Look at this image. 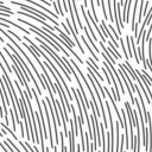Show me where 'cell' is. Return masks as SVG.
Returning <instances> with one entry per match:
<instances>
[{
    "instance_id": "1",
    "label": "cell",
    "mask_w": 152,
    "mask_h": 152,
    "mask_svg": "<svg viewBox=\"0 0 152 152\" xmlns=\"http://www.w3.org/2000/svg\"><path fill=\"white\" fill-rule=\"evenodd\" d=\"M11 4L12 5H15V6H19L20 8H23V10H25L27 13H31L32 15H34V17H37V18H39V19H49L52 24H53V26H59L61 24L57 21V20H55V19H52V17H49L48 14H45L44 12H42L40 10H38V8H33V7H31V6H28V5H26V4H24V2H19V1H11Z\"/></svg>"
},
{
    "instance_id": "2",
    "label": "cell",
    "mask_w": 152,
    "mask_h": 152,
    "mask_svg": "<svg viewBox=\"0 0 152 152\" xmlns=\"http://www.w3.org/2000/svg\"><path fill=\"white\" fill-rule=\"evenodd\" d=\"M36 39H37V40L39 42V44H40V48H43V49H44V50H45V51H46V52H48V53H49V55H50V56H51V57H52V58L55 59V62H56L57 66H59V69H61V70L63 71V74H64V76L66 77V80H68L69 82H71V77L69 76V74H68L66 69H65V68L63 66V64H62V63H61V62L58 61V57H59V56H58V55H57V53L55 52V50H52V48H50V46H49V45H48L46 43H44V42H43V40H42L40 38L36 37Z\"/></svg>"
},
{
    "instance_id": "3",
    "label": "cell",
    "mask_w": 152,
    "mask_h": 152,
    "mask_svg": "<svg viewBox=\"0 0 152 152\" xmlns=\"http://www.w3.org/2000/svg\"><path fill=\"white\" fill-rule=\"evenodd\" d=\"M43 107H44V110H45V118H46V125H48V135H49V141H50V147H55L56 145L53 144V140H52V124L50 121V113H49V109H48V103L45 100H43Z\"/></svg>"
},
{
    "instance_id": "4",
    "label": "cell",
    "mask_w": 152,
    "mask_h": 152,
    "mask_svg": "<svg viewBox=\"0 0 152 152\" xmlns=\"http://www.w3.org/2000/svg\"><path fill=\"white\" fill-rule=\"evenodd\" d=\"M81 13H82V15H83V19L86 20V24H87V27H88V30H89V32H90V34H91V38H93L95 42H97L99 38L96 37V34H95V32H94V30H93V27H91V25H90V20H89V18H88V15H87V11L84 10V5H83V4H81Z\"/></svg>"
},
{
    "instance_id": "5",
    "label": "cell",
    "mask_w": 152,
    "mask_h": 152,
    "mask_svg": "<svg viewBox=\"0 0 152 152\" xmlns=\"http://www.w3.org/2000/svg\"><path fill=\"white\" fill-rule=\"evenodd\" d=\"M66 19V25H68V27H69V30H70V34L72 36V38L75 39V43H76V45L78 46V49L81 50V53H86V51H84V49L81 46V43H80V40H78V37H77V34L75 33V31H74V27H71V23H70V19H68V18H65Z\"/></svg>"
},
{
    "instance_id": "6",
    "label": "cell",
    "mask_w": 152,
    "mask_h": 152,
    "mask_svg": "<svg viewBox=\"0 0 152 152\" xmlns=\"http://www.w3.org/2000/svg\"><path fill=\"white\" fill-rule=\"evenodd\" d=\"M113 6H114V13H113V15H114V21H115V25H116V30L119 31V34H121V21H120V18H119V15H118V2H116V0H113Z\"/></svg>"
},
{
    "instance_id": "7",
    "label": "cell",
    "mask_w": 152,
    "mask_h": 152,
    "mask_svg": "<svg viewBox=\"0 0 152 152\" xmlns=\"http://www.w3.org/2000/svg\"><path fill=\"white\" fill-rule=\"evenodd\" d=\"M68 138H69V152H76L75 150V128L71 127V129L68 132Z\"/></svg>"
},
{
    "instance_id": "8",
    "label": "cell",
    "mask_w": 152,
    "mask_h": 152,
    "mask_svg": "<svg viewBox=\"0 0 152 152\" xmlns=\"http://www.w3.org/2000/svg\"><path fill=\"white\" fill-rule=\"evenodd\" d=\"M55 30H56V31H57V32L59 33V36L62 37V39H63V40H65V42H66V43H68V44H69V45H70L71 48H75L76 43H74V42L71 40V38H69V37H68V34H65L64 32H62V28H59V27L55 26Z\"/></svg>"
},
{
    "instance_id": "9",
    "label": "cell",
    "mask_w": 152,
    "mask_h": 152,
    "mask_svg": "<svg viewBox=\"0 0 152 152\" xmlns=\"http://www.w3.org/2000/svg\"><path fill=\"white\" fill-rule=\"evenodd\" d=\"M25 1H27V2H31V4H33V5H34L36 7H38V8H43V10L45 11V12H48V13H49L50 15H52V18H53L55 20H56V19H58V15H57V14H55V13H53V12H52L51 10H49V8H46V7H44L43 5H40V4H38L37 1H33V0H25Z\"/></svg>"
},
{
    "instance_id": "10",
    "label": "cell",
    "mask_w": 152,
    "mask_h": 152,
    "mask_svg": "<svg viewBox=\"0 0 152 152\" xmlns=\"http://www.w3.org/2000/svg\"><path fill=\"white\" fill-rule=\"evenodd\" d=\"M83 31H84V33H86L87 38L89 39V42H90V44H91V48H94L95 52H99V53H100V49H99V48H96V45H95V42H94V39H93V38H90V32H89L88 27H87V26H86V27H83Z\"/></svg>"
},
{
    "instance_id": "11",
    "label": "cell",
    "mask_w": 152,
    "mask_h": 152,
    "mask_svg": "<svg viewBox=\"0 0 152 152\" xmlns=\"http://www.w3.org/2000/svg\"><path fill=\"white\" fill-rule=\"evenodd\" d=\"M81 39L83 40V43H84V45H86V48L88 49V51H89V52L91 53V57H94V61H95V62H97V61H100V58H99V57H96V53H95V51H93V49H91V48L89 46V44L87 43V40H86V38H84V37H81Z\"/></svg>"
},
{
    "instance_id": "12",
    "label": "cell",
    "mask_w": 152,
    "mask_h": 152,
    "mask_svg": "<svg viewBox=\"0 0 152 152\" xmlns=\"http://www.w3.org/2000/svg\"><path fill=\"white\" fill-rule=\"evenodd\" d=\"M8 113H10V115H11V125H12V131L15 133V131H17V124H15V118H14V110H13V108H11L10 110H8Z\"/></svg>"
},
{
    "instance_id": "13",
    "label": "cell",
    "mask_w": 152,
    "mask_h": 152,
    "mask_svg": "<svg viewBox=\"0 0 152 152\" xmlns=\"http://www.w3.org/2000/svg\"><path fill=\"white\" fill-rule=\"evenodd\" d=\"M0 57H1L2 62L5 63V65H6V69H7V71H8V72H12V71H13V69H12V65H10V64H8V62L6 61V57L4 56V53H2V51H1V50H0Z\"/></svg>"
},
{
    "instance_id": "14",
    "label": "cell",
    "mask_w": 152,
    "mask_h": 152,
    "mask_svg": "<svg viewBox=\"0 0 152 152\" xmlns=\"http://www.w3.org/2000/svg\"><path fill=\"white\" fill-rule=\"evenodd\" d=\"M144 5H145V2H144V0H141L140 1V8H139V17H138V25L141 23V18H142V13H144Z\"/></svg>"
},
{
    "instance_id": "15",
    "label": "cell",
    "mask_w": 152,
    "mask_h": 152,
    "mask_svg": "<svg viewBox=\"0 0 152 152\" xmlns=\"http://www.w3.org/2000/svg\"><path fill=\"white\" fill-rule=\"evenodd\" d=\"M90 8H91V14L95 19L96 23H99V19H97V14H96V10H95V5H94V0H90Z\"/></svg>"
},
{
    "instance_id": "16",
    "label": "cell",
    "mask_w": 152,
    "mask_h": 152,
    "mask_svg": "<svg viewBox=\"0 0 152 152\" xmlns=\"http://www.w3.org/2000/svg\"><path fill=\"white\" fill-rule=\"evenodd\" d=\"M89 133H86V152H90V140H89Z\"/></svg>"
},
{
    "instance_id": "17",
    "label": "cell",
    "mask_w": 152,
    "mask_h": 152,
    "mask_svg": "<svg viewBox=\"0 0 152 152\" xmlns=\"http://www.w3.org/2000/svg\"><path fill=\"white\" fill-rule=\"evenodd\" d=\"M6 141H7V142H10V145H11V146L14 148V151H17V152H21V151L18 148V146H15V145H14V142H13V141H12L10 138H7V139H6Z\"/></svg>"
},
{
    "instance_id": "18",
    "label": "cell",
    "mask_w": 152,
    "mask_h": 152,
    "mask_svg": "<svg viewBox=\"0 0 152 152\" xmlns=\"http://www.w3.org/2000/svg\"><path fill=\"white\" fill-rule=\"evenodd\" d=\"M7 33H8V34H12V36H14V37L17 38V40H18V42H21V38H20V36H18L15 32H13V31H11V30H7Z\"/></svg>"
},
{
    "instance_id": "19",
    "label": "cell",
    "mask_w": 152,
    "mask_h": 152,
    "mask_svg": "<svg viewBox=\"0 0 152 152\" xmlns=\"http://www.w3.org/2000/svg\"><path fill=\"white\" fill-rule=\"evenodd\" d=\"M17 142H19V145H20V146L23 147V150H24V152H30V150H28V148L26 147V145H25V144H24L23 141H20V140H18Z\"/></svg>"
},
{
    "instance_id": "20",
    "label": "cell",
    "mask_w": 152,
    "mask_h": 152,
    "mask_svg": "<svg viewBox=\"0 0 152 152\" xmlns=\"http://www.w3.org/2000/svg\"><path fill=\"white\" fill-rule=\"evenodd\" d=\"M5 145L7 146V148L10 150V152H14V148H13V147L10 145V142H7V141H6V142H5Z\"/></svg>"
},
{
    "instance_id": "21",
    "label": "cell",
    "mask_w": 152,
    "mask_h": 152,
    "mask_svg": "<svg viewBox=\"0 0 152 152\" xmlns=\"http://www.w3.org/2000/svg\"><path fill=\"white\" fill-rule=\"evenodd\" d=\"M0 69H1L2 71H5V66H4V64L1 63V61H0Z\"/></svg>"
},
{
    "instance_id": "22",
    "label": "cell",
    "mask_w": 152,
    "mask_h": 152,
    "mask_svg": "<svg viewBox=\"0 0 152 152\" xmlns=\"http://www.w3.org/2000/svg\"><path fill=\"white\" fill-rule=\"evenodd\" d=\"M40 1H43V2H44L46 6H50V2H49V1H46V0H40Z\"/></svg>"
},
{
    "instance_id": "23",
    "label": "cell",
    "mask_w": 152,
    "mask_h": 152,
    "mask_svg": "<svg viewBox=\"0 0 152 152\" xmlns=\"http://www.w3.org/2000/svg\"><path fill=\"white\" fill-rule=\"evenodd\" d=\"M76 152H81V145H78V146L76 147Z\"/></svg>"
},
{
    "instance_id": "24",
    "label": "cell",
    "mask_w": 152,
    "mask_h": 152,
    "mask_svg": "<svg viewBox=\"0 0 152 152\" xmlns=\"http://www.w3.org/2000/svg\"><path fill=\"white\" fill-rule=\"evenodd\" d=\"M83 5H84V7H87L88 6V0H83Z\"/></svg>"
},
{
    "instance_id": "25",
    "label": "cell",
    "mask_w": 152,
    "mask_h": 152,
    "mask_svg": "<svg viewBox=\"0 0 152 152\" xmlns=\"http://www.w3.org/2000/svg\"><path fill=\"white\" fill-rule=\"evenodd\" d=\"M119 4L121 5V4H125V0H119Z\"/></svg>"
},
{
    "instance_id": "26",
    "label": "cell",
    "mask_w": 152,
    "mask_h": 152,
    "mask_svg": "<svg viewBox=\"0 0 152 152\" xmlns=\"http://www.w3.org/2000/svg\"><path fill=\"white\" fill-rule=\"evenodd\" d=\"M45 152H50V148L49 147H45Z\"/></svg>"
},
{
    "instance_id": "27",
    "label": "cell",
    "mask_w": 152,
    "mask_h": 152,
    "mask_svg": "<svg viewBox=\"0 0 152 152\" xmlns=\"http://www.w3.org/2000/svg\"><path fill=\"white\" fill-rule=\"evenodd\" d=\"M53 152H57V146H55V147H53Z\"/></svg>"
},
{
    "instance_id": "28",
    "label": "cell",
    "mask_w": 152,
    "mask_h": 152,
    "mask_svg": "<svg viewBox=\"0 0 152 152\" xmlns=\"http://www.w3.org/2000/svg\"><path fill=\"white\" fill-rule=\"evenodd\" d=\"M0 42H1V43H5V40H4L2 38H1V36H0Z\"/></svg>"
},
{
    "instance_id": "29",
    "label": "cell",
    "mask_w": 152,
    "mask_h": 152,
    "mask_svg": "<svg viewBox=\"0 0 152 152\" xmlns=\"http://www.w3.org/2000/svg\"><path fill=\"white\" fill-rule=\"evenodd\" d=\"M2 135H4V133H2L1 131H0V137H2Z\"/></svg>"
}]
</instances>
